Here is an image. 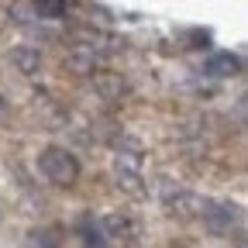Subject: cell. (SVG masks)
<instances>
[{
    "instance_id": "1",
    "label": "cell",
    "mask_w": 248,
    "mask_h": 248,
    "mask_svg": "<svg viewBox=\"0 0 248 248\" xmlns=\"http://www.w3.org/2000/svg\"><path fill=\"white\" fill-rule=\"evenodd\" d=\"M38 169H42V176H45L48 183H55V186H73V183L79 179L76 155H69L66 148H59V145H52V148H45V152L38 155Z\"/></svg>"
},
{
    "instance_id": "2",
    "label": "cell",
    "mask_w": 248,
    "mask_h": 248,
    "mask_svg": "<svg viewBox=\"0 0 248 248\" xmlns=\"http://www.w3.org/2000/svg\"><path fill=\"white\" fill-rule=\"evenodd\" d=\"M241 221V207L231 203V200H207V210H203V224L214 231V234H228L234 224Z\"/></svg>"
},
{
    "instance_id": "3",
    "label": "cell",
    "mask_w": 248,
    "mask_h": 248,
    "mask_svg": "<svg viewBox=\"0 0 248 248\" xmlns=\"http://www.w3.org/2000/svg\"><path fill=\"white\" fill-rule=\"evenodd\" d=\"M166 207L172 217H179V221H193V217H203L207 210V200L200 193H190V190H166Z\"/></svg>"
},
{
    "instance_id": "4",
    "label": "cell",
    "mask_w": 248,
    "mask_h": 248,
    "mask_svg": "<svg viewBox=\"0 0 248 248\" xmlns=\"http://www.w3.org/2000/svg\"><path fill=\"white\" fill-rule=\"evenodd\" d=\"M207 76H214V79H231V76H238L241 73V59L234 55V52H214L210 59H207Z\"/></svg>"
},
{
    "instance_id": "5",
    "label": "cell",
    "mask_w": 248,
    "mask_h": 248,
    "mask_svg": "<svg viewBox=\"0 0 248 248\" xmlns=\"http://www.w3.org/2000/svg\"><path fill=\"white\" fill-rule=\"evenodd\" d=\"M11 62H14V69H17V73L35 76V73L42 69V52H38L35 45H17V48L11 52Z\"/></svg>"
},
{
    "instance_id": "6",
    "label": "cell",
    "mask_w": 248,
    "mask_h": 248,
    "mask_svg": "<svg viewBox=\"0 0 248 248\" xmlns=\"http://www.w3.org/2000/svg\"><path fill=\"white\" fill-rule=\"evenodd\" d=\"M100 231L104 238H121V241H131L135 238V224H131V217H124V214H110L100 221Z\"/></svg>"
},
{
    "instance_id": "7",
    "label": "cell",
    "mask_w": 248,
    "mask_h": 248,
    "mask_svg": "<svg viewBox=\"0 0 248 248\" xmlns=\"http://www.w3.org/2000/svg\"><path fill=\"white\" fill-rule=\"evenodd\" d=\"M66 62H69V69H73V73H79V76L97 73V55H93V48H73Z\"/></svg>"
},
{
    "instance_id": "8",
    "label": "cell",
    "mask_w": 248,
    "mask_h": 248,
    "mask_svg": "<svg viewBox=\"0 0 248 248\" xmlns=\"http://www.w3.org/2000/svg\"><path fill=\"white\" fill-rule=\"evenodd\" d=\"M114 176H117V186H121V190L124 193H128V197H145L148 193V186L141 183V172H128V169H114Z\"/></svg>"
},
{
    "instance_id": "9",
    "label": "cell",
    "mask_w": 248,
    "mask_h": 248,
    "mask_svg": "<svg viewBox=\"0 0 248 248\" xmlns=\"http://www.w3.org/2000/svg\"><path fill=\"white\" fill-rule=\"evenodd\" d=\"M97 90L104 93V97H107V100H117V97H121V93H124V90H128V86H124V79H121V76H110V73H100V76H97Z\"/></svg>"
},
{
    "instance_id": "10",
    "label": "cell",
    "mask_w": 248,
    "mask_h": 248,
    "mask_svg": "<svg viewBox=\"0 0 248 248\" xmlns=\"http://www.w3.org/2000/svg\"><path fill=\"white\" fill-rule=\"evenodd\" d=\"M79 231H83V241H86V248H104V231H100V224L97 221H86L79 224Z\"/></svg>"
},
{
    "instance_id": "11",
    "label": "cell",
    "mask_w": 248,
    "mask_h": 248,
    "mask_svg": "<svg viewBox=\"0 0 248 248\" xmlns=\"http://www.w3.org/2000/svg\"><path fill=\"white\" fill-rule=\"evenodd\" d=\"M31 14L35 17H62L66 14V4H31Z\"/></svg>"
},
{
    "instance_id": "12",
    "label": "cell",
    "mask_w": 248,
    "mask_h": 248,
    "mask_svg": "<svg viewBox=\"0 0 248 248\" xmlns=\"http://www.w3.org/2000/svg\"><path fill=\"white\" fill-rule=\"evenodd\" d=\"M28 248H59V241L48 231H31L28 234Z\"/></svg>"
},
{
    "instance_id": "13",
    "label": "cell",
    "mask_w": 248,
    "mask_h": 248,
    "mask_svg": "<svg viewBox=\"0 0 248 248\" xmlns=\"http://www.w3.org/2000/svg\"><path fill=\"white\" fill-rule=\"evenodd\" d=\"M190 48H207L210 45V35H207V31H190Z\"/></svg>"
},
{
    "instance_id": "14",
    "label": "cell",
    "mask_w": 248,
    "mask_h": 248,
    "mask_svg": "<svg viewBox=\"0 0 248 248\" xmlns=\"http://www.w3.org/2000/svg\"><path fill=\"white\" fill-rule=\"evenodd\" d=\"M238 248H245V245H238Z\"/></svg>"
}]
</instances>
